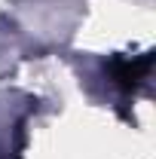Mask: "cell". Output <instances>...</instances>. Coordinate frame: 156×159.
Returning a JSON list of instances; mask_svg holds the SVG:
<instances>
[{"mask_svg":"<svg viewBox=\"0 0 156 159\" xmlns=\"http://www.w3.org/2000/svg\"><path fill=\"white\" fill-rule=\"evenodd\" d=\"M107 67V77L113 86H119L122 92H135L138 86L144 83V77L150 74V67H153V55L147 52V55H113V58L104 64Z\"/></svg>","mask_w":156,"mask_h":159,"instance_id":"cell-1","label":"cell"}]
</instances>
